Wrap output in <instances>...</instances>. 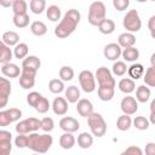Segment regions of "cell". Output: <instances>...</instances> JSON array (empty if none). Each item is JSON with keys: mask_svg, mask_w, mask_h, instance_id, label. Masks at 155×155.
<instances>
[{"mask_svg": "<svg viewBox=\"0 0 155 155\" xmlns=\"http://www.w3.org/2000/svg\"><path fill=\"white\" fill-rule=\"evenodd\" d=\"M40 65H41V61L36 56H27L22 62V68H25L33 71H38Z\"/></svg>", "mask_w": 155, "mask_h": 155, "instance_id": "obj_20", "label": "cell"}, {"mask_svg": "<svg viewBox=\"0 0 155 155\" xmlns=\"http://www.w3.org/2000/svg\"><path fill=\"white\" fill-rule=\"evenodd\" d=\"M38 71H33L25 68H22V73L19 75V85L24 90L33 88L35 85V76Z\"/></svg>", "mask_w": 155, "mask_h": 155, "instance_id": "obj_10", "label": "cell"}, {"mask_svg": "<svg viewBox=\"0 0 155 155\" xmlns=\"http://www.w3.org/2000/svg\"><path fill=\"white\" fill-rule=\"evenodd\" d=\"M11 94V82L6 78H0V108L6 107Z\"/></svg>", "mask_w": 155, "mask_h": 155, "instance_id": "obj_12", "label": "cell"}, {"mask_svg": "<svg viewBox=\"0 0 155 155\" xmlns=\"http://www.w3.org/2000/svg\"><path fill=\"white\" fill-rule=\"evenodd\" d=\"M150 64H151V67H155V52L150 56Z\"/></svg>", "mask_w": 155, "mask_h": 155, "instance_id": "obj_54", "label": "cell"}, {"mask_svg": "<svg viewBox=\"0 0 155 155\" xmlns=\"http://www.w3.org/2000/svg\"><path fill=\"white\" fill-rule=\"evenodd\" d=\"M121 56L126 62H134V61H137L139 58V51L134 46L127 47V48L122 50V54Z\"/></svg>", "mask_w": 155, "mask_h": 155, "instance_id": "obj_31", "label": "cell"}, {"mask_svg": "<svg viewBox=\"0 0 155 155\" xmlns=\"http://www.w3.org/2000/svg\"><path fill=\"white\" fill-rule=\"evenodd\" d=\"M104 57L109 61H117L120 56L122 54V47L116 42H110L104 47Z\"/></svg>", "mask_w": 155, "mask_h": 155, "instance_id": "obj_14", "label": "cell"}, {"mask_svg": "<svg viewBox=\"0 0 155 155\" xmlns=\"http://www.w3.org/2000/svg\"><path fill=\"white\" fill-rule=\"evenodd\" d=\"M132 122H133V120L131 119L130 115L122 114V115L119 116L117 120H116V127H117L119 131H122V132H124V131L130 130V127L132 126Z\"/></svg>", "mask_w": 155, "mask_h": 155, "instance_id": "obj_27", "label": "cell"}, {"mask_svg": "<svg viewBox=\"0 0 155 155\" xmlns=\"http://www.w3.org/2000/svg\"><path fill=\"white\" fill-rule=\"evenodd\" d=\"M150 35H151V38H153V39H155V30L150 31Z\"/></svg>", "mask_w": 155, "mask_h": 155, "instance_id": "obj_56", "label": "cell"}, {"mask_svg": "<svg viewBox=\"0 0 155 155\" xmlns=\"http://www.w3.org/2000/svg\"><path fill=\"white\" fill-rule=\"evenodd\" d=\"M15 145L19 149L23 148H28L29 145V136L24 134V133H18V136L15 138Z\"/></svg>", "mask_w": 155, "mask_h": 155, "instance_id": "obj_44", "label": "cell"}, {"mask_svg": "<svg viewBox=\"0 0 155 155\" xmlns=\"http://www.w3.org/2000/svg\"><path fill=\"white\" fill-rule=\"evenodd\" d=\"M136 1H138V2H147V1H149V0H136Z\"/></svg>", "mask_w": 155, "mask_h": 155, "instance_id": "obj_57", "label": "cell"}, {"mask_svg": "<svg viewBox=\"0 0 155 155\" xmlns=\"http://www.w3.org/2000/svg\"><path fill=\"white\" fill-rule=\"evenodd\" d=\"M144 151H145L147 155H155V143H153V142L147 143Z\"/></svg>", "mask_w": 155, "mask_h": 155, "instance_id": "obj_50", "label": "cell"}, {"mask_svg": "<svg viewBox=\"0 0 155 155\" xmlns=\"http://www.w3.org/2000/svg\"><path fill=\"white\" fill-rule=\"evenodd\" d=\"M122 24L127 31H131V33L139 31L142 28V21H140V17H139L137 10H130L125 15Z\"/></svg>", "mask_w": 155, "mask_h": 155, "instance_id": "obj_5", "label": "cell"}, {"mask_svg": "<svg viewBox=\"0 0 155 155\" xmlns=\"http://www.w3.org/2000/svg\"><path fill=\"white\" fill-rule=\"evenodd\" d=\"M54 128V121L52 117H44L41 119V130L45 132H51Z\"/></svg>", "mask_w": 155, "mask_h": 155, "instance_id": "obj_47", "label": "cell"}, {"mask_svg": "<svg viewBox=\"0 0 155 155\" xmlns=\"http://www.w3.org/2000/svg\"><path fill=\"white\" fill-rule=\"evenodd\" d=\"M39 128H41V120H39L36 117H28L25 120L19 121L16 125V132L24 133V134L36 132Z\"/></svg>", "mask_w": 155, "mask_h": 155, "instance_id": "obj_6", "label": "cell"}, {"mask_svg": "<svg viewBox=\"0 0 155 155\" xmlns=\"http://www.w3.org/2000/svg\"><path fill=\"white\" fill-rule=\"evenodd\" d=\"M59 127L64 132H71V133H74V132H76L80 128V122L76 119L71 117V116H64L59 121Z\"/></svg>", "mask_w": 155, "mask_h": 155, "instance_id": "obj_15", "label": "cell"}, {"mask_svg": "<svg viewBox=\"0 0 155 155\" xmlns=\"http://www.w3.org/2000/svg\"><path fill=\"white\" fill-rule=\"evenodd\" d=\"M132 125H133L137 130L144 131V130H148V128H149L150 121H149L147 117H144V116H136L134 120H133V122H132Z\"/></svg>", "mask_w": 155, "mask_h": 155, "instance_id": "obj_40", "label": "cell"}, {"mask_svg": "<svg viewBox=\"0 0 155 155\" xmlns=\"http://www.w3.org/2000/svg\"><path fill=\"white\" fill-rule=\"evenodd\" d=\"M113 6L117 11H125L130 6V0H113Z\"/></svg>", "mask_w": 155, "mask_h": 155, "instance_id": "obj_48", "label": "cell"}, {"mask_svg": "<svg viewBox=\"0 0 155 155\" xmlns=\"http://www.w3.org/2000/svg\"><path fill=\"white\" fill-rule=\"evenodd\" d=\"M28 51H29V47L25 42H19L13 48V54L17 59H24L27 56H28Z\"/></svg>", "mask_w": 155, "mask_h": 155, "instance_id": "obj_34", "label": "cell"}, {"mask_svg": "<svg viewBox=\"0 0 155 155\" xmlns=\"http://www.w3.org/2000/svg\"><path fill=\"white\" fill-rule=\"evenodd\" d=\"M120 108H121L124 114L133 115L138 110V101L134 97H132V96H126V97H124L121 99Z\"/></svg>", "mask_w": 155, "mask_h": 155, "instance_id": "obj_11", "label": "cell"}, {"mask_svg": "<svg viewBox=\"0 0 155 155\" xmlns=\"http://www.w3.org/2000/svg\"><path fill=\"white\" fill-rule=\"evenodd\" d=\"M29 16L28 13H18V15H13V24L17 28H25L29 24Z\"/></svg>", "mask_w": 155, "mask_h": 155, "instance_id": "obj_37", "label": "cell"}, {"mask_svg": "<svg viewBox=\"0 0 155 155\" xmlns=\"http://www.w3.org/2000/svg\"><path fill=\"white\" fill-rule=\"evenodd\" d=\"M151 96V92H150V88L147 87L145 85H140L137 87V91H136V99L139 102V103H145L149 101Z\"/></svg>", "mask_w": 155, "mask_h": 155, "instance_id": "obj_26", "label": "cell"}, {"mask_svg": "<svg viewBox=\"0 0 155 155\" xmlns=\"http://www.w3.org/2000/svg\"><path fill=\"white\" fill-rule=\"evenodd\" d=\"M98 86H110V87H115L116 82L115 79L113 78V73L107 68V67H99L94 74Z\"/></svg>", "mask_w": 155, "mask_h": 155, "instance_id": "obj_8", "label": "cell"}, {"mask_svg": "<svg viewBox=\"0 0 155 155\" xmlns=\"http://www.w3.org/2000/svg\"><path fill=\"white\" fill-rule=\"evenodd\" d=\"M107 18V8L102 1H93L88 8L87 21L91 25L98 27Z\"/></svg>", "mask_w": 155, "mask_h": 155, "instance_id": "obj_3", "label": "cell"}, {"mask_svg": "<svg viewBox=\"0 0 155 155\" xmlns=\"http://www.w3.org/2000/svg\"><path fill=\"white\" fill-rule=\"evenodd\" d=\"M59 78L63 81H70V80H73V78H74V70H73V68L69 67V65H63L59 69Z\"/></svg>", "mask_w": 155, "mask_h": 155, "instance_id": "obj_42", "label": "cell"}, {"mask_svg": "<svg viewBox=\"0 0 155 155\" xmlns=\"http://www.w3.org/2000/svg\"><path fill=\"white\" fill-rule=\"evenodd\" d=\"M143 80L147 86L155 87V67H149L145 70V73L143 75Z\"/></svg>", "mask_w": 155, "mask_h": 155, "instance_id": "obj_39", "label": "cell"}, {"mask_svg": "<svg viewBox=\"0 0 155 155\" xmlns=\"http://www.w3.org/2000/svg\"><path fill=\"white\" fill-rule=\"evenodd\" d=\"M127 69H128V68L126 67L125 62H122V61H116V62L113 64L111 73H113L114 75H116V76H122V75L126 74Z\"/></svg>", "mask_w": 155, "mask_h": 155, "instance_id": "obj_41", "label": "cell"}, {"mask_svg": "<svg viewBox=\"0 0 155 155\" xmlns=\"http://www.w3.org/2000/svg\"><path fill=\"white\" fill-rule=\"evenodd\" d=\"M142 154H143V150L136 145H131L122 151V155H142Z\"/></svg>", "mask_w": 155, "mask_h": 155, "instance_id": "obj_49", "label": "cell"}, {"mask_svg": "<svg viewBox=\"0 0 155 155\" xmlns=\"http://www.w3.org/2000/svg\"><path fill=\"white\" fill-rule=\"evenodd\" d=\"M87 124L94 137L101 138L107 133V122L99 113H91L87 116Z\"/></svg>", "mask_w": 155, "mask_h": 155, "instance_id": "obj_4", "label": "cell"}, {"mask_svg": "<svg viewBox=\"0 0 155 155\" xmlns=\"http://www.w3.org/2000/svg\"><path fill=\"white\" fill-rule=\"evenodd\" d=\"M21 116H22V110L17 108H10L7 110H1L0 111V126L1 127L8 126L10 124L18 121Z\"/></svg>", "mask_w": 155, "mask_h": 155, "instance_id": "obj_9", "label": "cell"}, {"mask_svg": "<svg viewBox=\"0 0 155 155\" xmlns=\"http://www.w3.org/2000/svg\"><path fill=\"white\" fill-rule=\"evenodd\" d=\"M46 17L51 21V22H58L62 17V12L61 8L57 5H51L46 8Z\"/></svg>", "mask_w": 155, "mask_h": 155, "instance_id": "obj_33", "label": "cell"}, {"mask_svg": "<svg viewBox=\"0 0 155 155\" xmlns=\"http://www.w3.org/2000/svg\"><path fill=\"white\" fill-rule=\"evenodd\" d=\"M30 31L35 35V36H44L47 33V27L44 22L41 21H34L30 24Z\"/></svg>", "mask_w": 155, "mask_h": 155, "instance_id": "obj_29", "label": "cell"}, {"mask_svg": "<svg viewBox=\"0 0 155 155\" xmlns=\"http://www.w3.org/2000/svg\"><path fill=\"white\" fill-rule=\"evenodd\" d=\"M119 90L121 92H124L125 94H130L132 93L134 90H136V84L133 81V79H130V78H124L119 81Z\"/></svg>", "mask_w": 155, "mask_h": 155, "instance_id": "obj_22", "label": "cell"}, {"mask_svg": "<svg viewBox=\"0 0 155 155\" xmlns=\"http://www.w3.org/2000/svg\"><path fill=\"white\" fill-rule=\"evenodd\" d=\"M117 44L122 47V48H127V47H132L136 44V36L133 35V33L131 31H126L119 35L117 38Z\"/></svg>", "mask_w": 155, "mask_h": 155, "instance_id": "obj_19", "label": "cell"}, {"mask_svg": "<svg viewBox=\"0 0 155 155\" xmlns=\"http://www.w3.org/2000/svg\"><path fill=\"white\" fill-rule=\"evenodd\" d=\"M93 134H90L88 132H81L78 136V145L81 149H88L93 144Z\"/></svg>", "mask_w": 155, "mask_h": 155, "instance_id": "obj_25", "label": "cell"}, {"mask_svg": "<svg viewBox=\"0 0 155 155\" xmlns=\"http://www.w3.org/2000/svg\"><path fill=\"white\" fill-rule=\"evenodd\" d=\"M1 41L7 46H16L17 44H19V35L13 30H8L2 34Z\"/></svg>", "mask_w": 155, "mask_h": 155, "instance_id": "obj_24", "label": "cell"}, {"mask_svg": "<svg viewBox=\"0 0 155 155\" xmlns=\"http://www.w3.org/2000/svg\"><path fill=\"white\" fill-rule=\"evenodd\" d=\"M80 19H81V13L76 8L68 10L64 13L63 18L61 19V22L58 23V25L54 28V35L59 39L68 38L75 31Z\"/></svg>", "mask_w": 155, "mask_h": 155, "instance_id": "obj_1", "label": "cell"}, {"mask_svg": "<svg viewBox=\"0 0 155 155\" xmlns=\"http://www.w3.org/2000/svg\"><path fill=\"white\" fill-rule=\"evenodd\" d=\"M150 1H155V0H150Z\"/></svg>", "mask_w": 155, "mask_h": 155, "instance_id": "obj_58", "label": "cell"}, {"mask_svg": "<svg viewBox=\"0 0 155 155\" xmlns=\"http://www.w3.org/2000/svg\"><path fill=\"white\" fill-rule=\"evenodd\" d=\"M1 73L4 76L12 79V78H18L22 73V69H19V67L17 64L8 62V63L1 65Z\"/></svg>", "mask_w": 155, "mask_h": 155, "instance_id": "obj_18", "label": "cell"}, {"mask_svg": "<svg viewBox=\"0 0 155 155\" xmlns=\"http://www.w3.org/2000/svg\"><path fill=\"white\" fill-rule=\"evenodd\" d=\"M98 29H99V31H101L102 34L110 35V34L114 33V30H115V23H114V21L105 18V19L98 25Z\"/></svg>", "mask_w": 155, "mask_h": 155, "instance_id": "obj_35", "label": "cell"}, {"mask_svg": "<svg viewBox=\"0 0 155 155\" xmlns=\"http://www.w3.org/2000/svg\"><path fill=\"white\" fill-rule=\"evenodd\" d=\"M127 73H128V75H130L131 79L138 80L139 78H142V76L144 75L145 70H144V67H143L140 63H136V64H132V65L127 69Z\"/></svg>", "mask_w": 155, "mask_h": 155, "instance_id": "obj_28", "label": "cell"}, {"mask_svg": "<svg viewBox=\"0 0 155 155\" xmlns=\"http://www.w3.org/2000/svg\"><path fill=\"white\" fill-rule=\"evenodd\" d=\"M53 143V138L52 136L44 133V134H39L36 132H31L29 133V145L28 148L30 150H33L34 153H47L48 149L51 148Z\"/></svg>", "mask_w": 155, "mask_h": 155, "instance_id": "obj_2", "label": "cell"}, {"mask_svg": "<svg viewBox=\"0 0 155 155\" xmlns=\"http://www.w3.org/2000/svg\"><path fill=\"white\" fill-rule=\"evenodd\" d=\"M48 90L52 93H54V94H58V93L65 91L64 90V81L62 79H52V80H50V82H48Z\"/></svg>", "mask_w": 155, "mask_h": 155, "instance_id": "obj_36", "label": "cell"}, {"mask_svg": "<svg viewBox=\"0 0 155 155\" xmlns=\"http://www.w3.org/2000/svg\"><path fill=\"white\" fill-rule=\"evenodd\" d=\"M76 111L80 114V116L87 117L91 113H93V104L91 103L90 99H87V98H81V99L78 101Z\"/></svg>", "mask_w": 155, "mask_h": 155, "instance_id": "obj_17", "label": "cell"}, {"mask_svg": "<svg viewBox=\"0 0 155 155\" xmlns=\"http://www.w3.org/2000/svg\"><path fill=\"white\" fill-rule=\"evenodd\" d=\"M28 10V4L25 0H16L12 5V11L13 15H18V13H27Z\"/></svg>", "mask_w": 155, "mask_h": 155, "instance_id": "obj_43", "label": "cell"}, {"mask_svg": "<svg viewBox=\"0 0 155 155\" xmlns=\"http://www.w3.org/2000/svg\"><path fill=\"white\" fill-rule=\"evenodd\" d=\"M12 54L13 53H12L10 46H7L6 44H4L1 41V44H0V63L1 64H6V63L11 62Z\"/></svg>", "mask_w": 155, "mask_h": 155, "instance_id": "obj_30", "label": "cell"}, {"mask_svg": "<svg viewBox=\"0 0 155 155\" xmlns=\"http://www.w3.org/2000/svg\"><path fill=\"white\" fill-rule=\"evenodd\" d=\"M16 0H0V5L2 6V7H12V5H13V2H15Z\"/></svg>", "mask_w": 155, "mask_h": 155, "instance_id": "obj_52", "label": "cell"}, {"mask_svg": "<svg viewBox=\"0 0 155 155\" xmlns=\"http://www.w3.org/2000/svg\"><path fill=\"white\" fill-rule=\"evenodd\" d=\"M149 121L150 124L155 125V111H150V116H149Z\"/></svg>", "mask_w": 155, "mask_h": 155, "instance_id": "obj_53", "label": "cell"}, {"mask_svg": "<svg viewBox=\"0 0 155 155\" xmlns=\"http://www.w3.org/2000/svg\"><path fill=\"white\" fill-rule=\"evenodd\" d=\"M98 97L101 101L103 102H109L113 99L114 94H115V87H110V86H98L97 90Z\"/></svg>", "mask_w": 155, "mask_h": 155, "instance_id": "obj_21", "label": "cell"}, {"mask_svg": "<svg viewBox=\"0 0 155 155\" xmlns=\"http://www.w3.org/2000/svg\"><path fill=\"white\" fill-rule=\"evenodd\" d=\"M75 137L73 136V133L71 132H64L61 137H59V145L63 148V149H65V150H68V149H71L74 145H75Z\"/></svg>", "mask_w": 155, "mask_h": 155, "instance_id": "obj_23", "label": "cell"}, {"mask_svg": "<svg viewBox=\"0 0 155 155\" xmlns=\"http://www.w3.org/2000/svg\"><path fill=\"white\" fill-rule=\"evenodd\" d=\"M53 113L56 115H65L67 111H68V101L67 98H63V97H56L52 102V105H51Z\"/></svg>", "mask_w": 155, "mask_h": 155, "instance_id": "obj_16", "label": "cell"}, {"mask_svg": "<svg viewBox=\"0 0 155 155\" xmlns=\"http://www.w3.org/2000/svg\"><path fill=\"white\" fill-rule=\"evenodd\" d=\"M50 108H51V104H50L48 99H47L46 97H42V98L39 101V103L36 104V107H35L34 109H35L39 114H45V113L48 111Z\"/></svg>", "mask_w": 155, "mask_h": 155, "instance_id": "obj_45", "label": "cell"}, {"mask_svg": "<svg viewBox=\"0 0 155 155\" xmlns=\"http://www.w3.org/2000/svg\"><path fill=\"white\" fill-rule=\"evenodd\" d=\"M29 7L33 13L40 15L46 10V0H30Z\"/></svg>", "mask_w": 155, "mask_h": 155, "instance_id": "obj_38", "label": "cell"}, {"mask_svg": "<svg viewBox=\"0 0 155 155\" xmlns=\"http://www.w3.org/2000/svg\"><path fill=\"white\" fill-rule=\"evenodd\" d=\"M148 28H149L150 31L155 30V15L149 18V21H148Z\"/></svg>", "mask_w": 155, "mask_h": 155, "instance_id": "obj_51", "label": "cell"}, {"mask_svg": "<svg viewBox=\"0 0 155 155\" xmlns=\"http://www.w3.org/2000/svg\"><path fill=\"white\" fill-rule=\"evenodd\" d=\"M79 82L80 87L86 93H91L96 90V76L91 70H82L79 74Z\"/></svg>", "mask_w": 155, "mask_h": 155, "instance_id": "obj_7", "label": "cell"}, {"mask_svg": "<svg viewBox=\"0 0 155 155\" xmlns=\"http://www.w3.org/2000/svg\"><path fill=\"white\" fill-rule=\"evenodd\" d=\"M42 97H44V96H42L41 93H39V92H36V91H33V92H30V93L27 96V103H28L30 107L35 108L36 104L39 103V101H40Z\"/></svg>", "mask_w": 155, "mask_h": 155, "instance_id": "obj_46", "label": "cell"}, {"mask_svg": "<svg viewBox=\"0 0 155 155\" xmlns=\"http://www.w3.org/2000/svg\"><path fill=\"white\" fill-rule=\"evenodd\" d=\"M150 111H155V98L150 103Z\"/></svg>", "mask_w": 155, "mask_h": 155, "instance_id": "obj_55", "label": "cell"}, {"mask_svg": "<svg viewBox=\"0 0 155 155\" xmlns=\"http://www.w3.org/2000/svg\"><path fill=\"white\" fill-rule=\"evenodd\" d=\"M65 98L69 103H78V101L80 99V90L74 85L67 87L65 88Z\"/></svg>", "mask_w": 155, "mask_h": 155, "instance_id": "obj_32", "label": "cell"}, {"mask_svg": "<svg viewBox=\"0 0 155 155\" xmlns=\"http://www.w3.org/2000/svg\"><path fill=\"white\" fill-rule=\"evenodd\" d=\"M12 134L8 131L1 130L0 131V154L1 155H8L12 150Z\"/></svg>", "mask_w": 155, "mask_h": 155, "instance_id": "obj_13", "label": "cell"}]
</instances>
